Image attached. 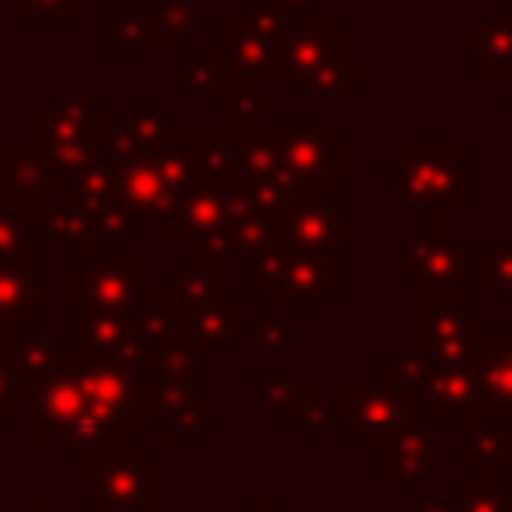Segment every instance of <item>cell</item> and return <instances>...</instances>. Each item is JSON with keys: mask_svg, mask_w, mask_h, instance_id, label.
Masks as SVG:
<instances>
[{"mask_svg": "<svg viewBox=\"0 0 512 512\" xmlns=\"http://www.w3.org/2000/svg\"><path fill=\"white\" fill-rule=\"evenodd\" d=\"M380 188H388L400 204H472V152L468 148H440L432 132H420L416 144L400 148L388 168L376 172Z\"/></svg>", "mask_w": 512, "mask_h": 512, "instance_id": "obj_1", "label": "cell"}, {"mask_svg": "<svg viewBox=\"0 0 512 512\" xmlns=\"http://www.w3.org/2000/svg\"><path fill=\"white\" fill-rule=\"evenodd\" d=\"M104 120H108V96L104 92H72V96H60L52 108L36 112L32 148L48 160L60 192L100 152Z\"/></svg>", "mask_w": 512, "mask_h": 512, "instance_id": "obj_2", "label": "cell"}, {"mask_svg": "<svg viewBox=\"0 0 512 512\" xmlns=\"http://www.w3.org/2000/svg\"><path fill=\"white\" fill-rule=\"evenodd\" d=\"M340 408H344L340 436H344L348 444H356L364 460H372L376 448H380L392 432L416 424V416H420L424 404H420V392H416V388L396 384L392 376H384V372L372 364V368L360 372L356 384H348V388L340 392Z\"/></svg>", "mask_w": 512, "mask_h": 512, "instance_id": "obj_3", "label": "cell"}, {"mask_svg": "<svg viewBox=\"0 0 512 512\" xmlns=\"http://www.w3.org/2000/svg\"><path fill=\"white\" fill-rule=\"evenodd\" d=\"M144 264L124 256V248L108 240L72 244V280H68V312L84 308H136L144 300Z\"/></svg>", "mask_w": 512, "mask_h": 512, "instance_id": "obj_4", "label": "cell"}, {"mask_svg": "<svg viewBox=\"0 0 512 512\" xmlns=\"http://www.w3.org/2000/svg\"><path fill=\"white\" fill-rule=\"evenodd\" d=\"M264 132L276 148V160H280L284 176L296 188L340 176L344 136L336 128H328V120L320 112H276Z\"/></svg>", "mask_w": 512, "mask_h": 512, "instance_id": "obj_5", "label": "cell"}, {"mask_svg": "<svg viewBox=\"0 0 512 512\" xmlns=\"http://www.w3.org/2000/svg\"><path fill=\"white\" fill-rule=\"evenodd\" d=\"M80 388H84L88 412H96L104 420H116L124 428L128 424H156L144 364L124 356V352H108L96 360L80 356Z\"/></svg>", "mask_w": 512, "mask_h": 512, "instance_id": "obj_6", "label": "cell"}, {"mask_svg": "<svg viewBox=\"0 0 512 512\" xmlns=\"http://www.w3.org/2000/svg\"><path fill=\"white\" fill-rule=\"evenodd\" d=\"M276 240L288 248L344 252V192L340 176L296 188L272 216Z\"/></svg>", "mask_w": 512, "mask_h": 512, "instance_id": "obj_7", "label": "cell"}, {"mask_svg": "<svg viewBox=\"0 0 512 512\" xmlns=\"http://www.w3.org/2000/svg\"><path fill=\"white\" fill-rule=\"evenodd\" d=\"M88 512H164V464L152 456L92 460Z\"/></svg>", "mask_w": 512, "mask_h": 512, "instance_id": "obj_8", "label": "cell"}, {"mask_svg": "<svg viewBox=\"0 0 512 512\" xmlns=\"http://www.w3.org/2000/svg\"><path fill=\"white\" fill-rule=\"evenodd\" d=\"M480 276V260L472 256V244L452 236H432L412 268L416 300H472V280Z\"/></svg>", "mask_w": 512, "mask_h": 512, "instance_id": "obj_9", "label": "cell"}, {"mask_svg": "<svg viewBox=\"0 0 512 512\" xmlns=\"http://www.w3.org/2000/svg\"><path fill=\"white\" fill-rule=\"evenodd\" d=\"M472 300H416V348L440 364H460L476 348Z\"/></svg>", "mask_w": 512, "mask_h": 512, "instance_id": "obj_10", "label": "cell"}, {"mask_svg": "<svg viewBox=\"0 0 512 512\" xmlns=\"http://www.w3.org/2000/svg\"><path fill=\"white\" fill-rule=\"evenodd\" d=\"M84 412H88V404H84V388H80V356L68 348L32 404V440H40V444L64 440L68 428Z\"/></svg>", "mask_w": 512, "mask_h": 512, "instance_id": "obj_11", "label": "cell"}, {"mask_svg": "<svg viewBox=\"0 0 512 512\" xmlns=\"http://www.w3.org/2000/svg\"><path fill=\"white\" fill-rule=\"evenodd\" d=\"M420 404L432 412L436 424H496V416L480 404L476 388H472V372H468V360L460 364H432L428 380L420 384ZM504 424V420H500Z\"/></svg>", "mask_w": 512, "mask_h": 512, "instance_id": "obj_12", "label": "cell"}, {"mask_svg": "<svg viewBox=\"0 0 512 512\" xmlns=\"http://www.w3.org/2000/svg\"><path fill=\"white\" fill-rule=\"evenodd\" d=\"M344 292V252L292 248L288 260V308L292 316H324L328 300Z\"/></svg>", "mask_w": 512, "mask_h": 512, "instance_id": "obj_13", "label": "cell"}, {"mask_svg": "<svg viewBox=\"0 0 512 512\" xmlns=\"http://www.w3.org/2000/svg\"><path fill=\"white\" fill-rule=\"evenodd\" d=\"M432 460H436V428H428V424H420V420L408 424V428H400V432H392V436L376 448V456H372L376 472H380L384 480H392L404 500L420 492V484H424L428 472H432Z\"/></svg>", "mask_w": 512, "mask_h": 512, "instance_id": "obj_14", "label": "cell"}, {"mask_svg": "<svg viewBox=\"0 0 512 512\" xmlns=\"http://www.w3.org/2000/svg\"><path fill=\"white\" fill-rule=\"evenodd\" d=\"M344 56V24L340 20H304L284 40H276V68L272 76L296 84L316 68Z\"/></svg>", "mask_w": 512, "mask_h": 512, "instance_id": "obj_15", "label": "cell"}, {"mask_svg": "<svg viewBox=\"0 0 512 512\" xmlns=\"http://www.w3.org/2000/svg\"><path fill=\"white\" fill-rule=\"evenodd\" d=\"M212 48H216L212 60H216L220 76H248V80H256V76H272V68H276V40L268 32L236 20V16L216 20Z\"/></svg>", "mask_w": 512, "mask_h": 512, "instance_id": "obj_16", "label": "cell"}, {"mask_svg": "<svg viewBox=\"0 0 512 512\" xmlns=\"http://www.w3.org/2000/svg\"><path fill=\"white\" fill-rule=\"evenodd\" d=\"M116 200L144 224H164L180 200V192L164 180L160 164L152 156L116 164Z\"/></svg>", "mask_w": 512, "mask_h": 512, "instance_id": "obj_17", "label": "cell"}, {"mask_svg": "<svg viewBox=\"0 0 512 512\" xmlns=\"http://www.w3.org/2000/svg\"><path fill=\"white\" fill-rule=\"evenodd\" d=\"M232 220V204H228V188L220 184H192L180 192L172 216L160 224V240L180 244V240H200L204 232H212L216 224Z\"/></svg>", "mask_w": 512, "mask_h": 512, "instance_id": "obj_18", "label": "cell"}, {"mask_svg": "<svg viewBox=\"0 0 512 512\" xmlns=\"http://www.w3.org/2000/svg\"><path fill=\"white\" fill-rule=\"evenodd\" d=\"M48 160L36 148H0V200L20 208H44L56 196Z\"/></svg>", "mask_w": 512, "mask_h": 512, "instance_id": "obj_19", "label": "cell"}, {"mask_svg": "<svg viewBox=\"0 0 512 512\" xmlns=\"http://www.w3.org/2000/svg\"><path fill=\"white\" fill-rule=\"evenodd\" d=\"M468 372H472V388H476L480 404L496 420L512 424V360L500 352L496 332H480L476 336V348L468 356Z\"/></svg>", "mask_w": 512, "mask_h": 512, "instance_id": "obj_20", "label": "cell"}, {"mask_svg": "<svg viewBox=\"0 0 512 512\" xmlns=\"http://www.w3.org/2000/svg\"><path fill=\"white\" fill-rule=\"evenodd\" d=\"M468 72L512 76V4H492L484 20L468 28Z\"/></svg>", "mask_w": 512, "mask_h": 512, "instance_id": "obj_21", "label": "cell"}, {"mask_svg": "<svg viewBox=\"0 0 512 512\" xmlns=\"http://www.w3.org/2000/svg\"><path fill=\"white\" fill-rule=\"evenodd\" d=\"M64 448H68V460H76V464L144 456V444H140V440H128L124 424L104 420V416H96V412H84V416H80V420L68 428Z\"/></svg>", "mask_w": 512, "mask_h": 512, "instance_id": "obj_22", "label": "cell"}, {"mask_svg": "<svg viewBox=\"0 0 512 512\" xmlns=\"http://www.w3.org/2000/svg\"><path fill=\"white\" fill-rule=\"evenodd\" d=\"M252 392L264 404L272 424H304L328 400V392L320 384L300 388L284 372H272V368H252Z\"/></svg>", "mask_w": 512, "mask_h": 512, "instance_id": "obj_23", "label": "cell"}, {"mask_svg": "<svg viewBox=\"0 0 512 512\" xmlns=\"http://www.w3.org/2000/svg\"><path fill=\"white\" fill-rule=\"evenodd\" d=\"M132 332H136L132 308H84V312H72L68 348L84 360H96V356L116 352Z\"/></svg>", "mask_w": 512, "mask_h": 512, "instance_id": "obj_24", "label": "cell"}, {"mask_svg": "<svg viewBox=\"0 0 512 512\" xmlns=\"http://www.w3.org/2000/svg\"><path fill=\"white\" fill-rule=\"evenodd\" d=\"M52 292H56V280L44 272L0 268V332L8 336L36 332V300Z\"/></svg>", "mask_w": 512, "mask_h": 512, "instance_id": "obj_25", "label": "cell"}, {"mask_svg": "<svg viewBox=\"0 0 512 512\" xmlns=\"http://www.w3.org/2000/svg\"><path fill=\"white\" fill-rule=\"evenodd\" d=\"M156 44L152 4H108L104 8V56L108 60H144Z\"/></svg>", "mask_w": 512, "mask_h": 512, "instance_id": "obj_26", "label": "cell"}, {"mask_svg": "<svg viewBox=\"0 0 512 512\" xmlns=\"http://www.w3.org/2000/svg\"><path fill=\"white\" fill-rule=\"evenodd\" d=\"M60 360H64V352L56 348V340H48V336H40V332L12 336V372H16V384H20L24 408L36 404L44 380L56 372Z\"/></svg>", "mask_w": 512, "mask_h": 512, "instance_id": "obj_27", "label": "cell"}, {"mask_svg": "<svg viewBox=\"0 0 512 512\" xmlns=\"http://www.w3.org/2000/svg\"><path fill=\"white\" fill-rule=\"evenodd\" d=\"M36 216V236H40V244H80V240H96V232H100V224H96V212L92 208H84V204H76L72 196L68 200H48L44 208H36L32 212Z\"/></svg>", "mask_w": 512, "mask_h": 512, "instance_id": "obj_28", "label": "cell"}, {"mask_svg": "<svg viewBox=\"0 0 512 512\" xmlns=\"http://www.w3.org/2000/svg\"><path fill=\"white\" fill-rule=\"evenodd\" d=\"M144 380L164 384V380H200V340L192 332L168 336V340H148L144 352Z\"/></svg>", "mask_w": 512, "mask_h": 512, "instance_id": "obj_29", "label": "cell"}, {"mask_svg": "<svg viewBox=\"0 0 512 512\" xmlns=\"http://www.w3.org/2000/svg\"><path fill=\"white\" fill-rule=\"evenodd\" d=\"M120 116H124V124H128V132L136 136V144H140L144 156H152L160 144H168V140L180 132V116L168 112L164 100L152 96V92H136V96H128Z\"/></svg>", "mask_w": 512, "mask_h": 512, "instance_id": "obj_30", "label": "cell"}, {"mask_svg": "<svg viewBox=\"0 0 512 512\" xmlns=\"http://www.w3.org/2000/svg\"><path fill=\"white\" fill-rule=\"evenodd\" d=\"M192 160H196V180L200 184H236V132H184Z\"/></svg>", "mask_w": 512, "mask_h": 512, "instance_id": "obj_31", "label": "cell"}, {"mask_svg": "<svg viewBox=\"0 0 512 512\" xmlns=\"http://www.w3.org/2000/svg\"><path fill=\"white\" fill-rule=\"evenodd\" d=\"M220 292V284H216V260H208V256H184L180 264H176V272L172 276H164L160 280V296H168L176 308H184V312H192V308H200L204 300H212Z\"/></svg>", "mask_w": 512, "mask_h": 512, "instance_id": "obj_32", "label": "cell"}, {"mask_svg": "<svg viewBox=\"0 0 512 512\" xmlns=\"http://www.w3.org/2000/svg\"><path fill=\"white\" fill-rule=\"evenodd\" d=\"M36 244H40V236H36L32 208L0 200V268L36 272Z\"/></svg>", "mask_w": 512, "mask_h": 512, "instance_id": "obj_33", "label": "cell"}, {"mask_svg": "<svg viewBox=\"0 0 512 512\" xmlns=\"http://www.w3.org/2000/svg\"><path fill=\"white\" fill-rule=\"evenodd\" d=\"M452 500L460 512H512V488L492 468H468L452 480Z\"/></svg>", "mask_w": 512, "mask_h": 512, "instance_id": "obj_34", "label": "cell"}, {"mask_svg": "<svg viewBox=\"0 0 512 512\" xmlns=\"http://www.w3.org/2000/svg\"><path fill=\"white\" fill-rule=\"evenodd\" d=\"M188 332L220 352L236 348V296L232 292H216L212 300H204L200 308L188 312Z\"/></svg>", "mask_w": 512, "mask_h": 512, "instance_id": "obj_35", "label": "cell"}, {"mask_svg": "<svg viewBox=\"0 0 512 512\" xmlns=\"http://www.w3.org/2000/svg\"><path fill=\"white\" fill-rule=\"evenodd\" d=\"M360 88H364V64L356 56H336L332 64L316 68L312 76L288 84L292 96H324V100H332V96H360Z\"/></svg>", "mask_w": 512, "mask_h": 512, "instance_id": "obj_36", "label": "cell"}, {"mask_svg": "<svg viewBox=\"0 0 512 512\" xmlns=\"http://www.w3.org/2000/svg\"><path fill=\"white\" fill-rule=\"evenodd\" d=\"M508 424H476L468 436H460L452 444V460L468 464V468H492L500 460H508Z\"/></svg>", "mask_w": 512, "mask_h": 512, "instance_id": "obj_37", "label": "cell"}, {"mask_svg": "<svg viewBox=\"0 0 512 512\" xmlns=\"http://www.w3.org/2000/svg\"><path fill=\"white\" fill-rule=\"evenodd\" d=\"M68 196H72L76 204L92 208V212L104 208V204H112V200H116V164L96 152V156L76 172V180L68 184Z\"/></svg>", "mask_w": 512, "mask_h": 512, "instance_id": "obj_38", "label": "cell"}, {"mask_svg": "<svg viewBox=\"0 0 512 512\" xmlns=\"http://www.w3.org/2000/svg\"><path fill=\"white\" fill-rule=\"evenodd\" d=\"M132 324H136V332L144 340H168V336L188 332V312L176 308L168 296H144L132 308Z\"/></svg>", "mask_w": 512, "mask_h": 512, "instance_id": "obj_39", "label": "cell"}, {"mask_svg": "<svg viewBox=\"0 0 512 512\" xmlns=\"http://www.w3.org/2000/svg\"><path fill=\"white\" fill-rule=\"evenodd\" d=\"M288 260L292 248L272 240L268 248L252 252V296H288Z\"/></svg>", "mask_w": 512, "mask_h": 512, "instance_id": "obj_40", "label": "cell"}, {"mask_svg": "<svg viewBox=\"0 0 512 512\" xmlns=\"http://www.w3.org/2000/svg\"><path fill=\"white\" fill-rule=\"evenodd\" d=\"M156 40H188L200 32V0H156L152 4Z\"/></svg>", "mask_w": 512, "mask_h": 512, "instance_id": "obj_41", "label": "cell"}, {"mask_svg": "<svg viewBox=\"0 0 512 512\" xmlns=\"http://www.w3.org/2000/svg\"><path fill=\"white\" fill-rule=\"evenodd\" d=\"M432 364H436V360H432L424 348H384L380 360H376V368H380L384 376H392L396 384L416 388V392H420V384L428 380Z\"/></svg>", "mask_w": 512, "mask_h": 512, "instance_id": "obj_42", "label": "cell"}, {"mask_svg": "<svg viewBox=\"0 0 512 512\" xmlns=\"http://www.w3.org/2000/svg\"><path fill=\"white\" fill-rule=\"evenodd\" d=\"M216 404H208V400H192V404H184V408H176V412H168L164 420H160V436L168 440V444H176V440H192L196 432H204L208 424H216Z\"/></svg>", "mask_w": 512, "mask_h": 512, "instance_id": "obj_43", "label": "cell"}, {"mask_svg": "<svg viewBox=\"0 0 512 512\" xmlns=\"http://www.w3.org/2000/svg\"><path fill=\"white\" fill-rule=\"evenodd\" d=\"M220 84H224V76H220L216 60L192 56V60L180 64V76H176V92H180V96H216Z\"/></svg>", "mask_w": 512, "mask_h": 512, "instance_id": "obj_44", "label": "cell"}, {"mask_svg": "<svg viewBox=\"0 0 512 512\" xmlns=\"http://www.w3.org/2000/svg\"><path fill=\"white\" fill-rule=\"evenodd\" d=\"M24 400H20V384L12 372V336L0 332V424H12L20 416Z\"/></svg>", "mask_w": 512, "mask_h": 512, "instance_id": "obj_45", "label": "cell"}, {"mask_svg": "<svg viewBox=\"0 0 512 512\" xmlns=\"http://www.w3.org/2000/svg\"><path fill=\"white\" fill-rule=\"evenodd\" d=\"M480 276L488 280L492 300L512 296V244H492L488 256L480 260Z\"/></svg>", "mask_w": 512, "mask_h": 512, "instance_id": "obj_46", "label": "cell"}, {"mask_svg": "<svg viewBox=\"0 0 512 512\" xmlns=\"http://www.w3.org/2000/svg\"><path fill=\"white\" fill-rule=\"evenodd\" d=\"M88 0H16L12 16L16 24H32V20H56V24H68L76 16V8H84Z\"/></svg>", "mask_w": 512, "mask_h": 512, "instance_id": "obj_47", "label": "cell"}, {"mask_svg": "<svg viewBox=\"0 0 512 512\" xmlns=\"http://www.w3.org/2000/svg\"><path fill=\"white\" fill-rule=\"evenodd\" d=\"M232 228H236V248L240 256H252L260 248H268L276 240V224L272 216H232Z\"/></svg>", "mask_w": 512, "mask_h": 512, "instance_id": "obj_48", "label": "cell"}, {"mask_svg": "<svg viewBox=\"0 0 512 512\" xmlns=\"http://www.w3.org/2000/svg\"><path fill=\"white\" fill-rule=\"evenodd\" d=\"M288 332H292V324L284 316H272V312H256L248 320V336H252L256 352H280L288 344Z\"/></svg>", "mask_w": 512, "mask_h": 512, "instance_id": "obj_49", "label": "cell"}, {"mask_svg": "<svg viewBox=\"0 0 512 512\" xmlns=\"http://www.w3.org/2000/svg\"><path fill=\"white\" fill-rule=\"evenodd\" d=\"M196 252L200 256H208V260H228V256H240V248H236V228H232V220H224V224H216L212 232H204L200 240H196Z\"/></svg>", "mask_w": 512, "mask_h": 512, "instance_id": "obj_50", "label": "cell"}, {"mask_svg": "<svg viewBox=\"0 0 512 512\" xmlns=\"http://www.w3.org/2000/svg\"><path fill=\"white\" fill-rule=\"evenodd\" d=\"M340 420H344L340 400H336V404H332V400H324V404H320V408H316V412L304 420V436H308L312 444H320V440L328 436V428H332V424H340Z\"/></svg>", "mask_w": 512, "mask_h": 512, "instance_id": "obj_51", "label": "cell"}, {"mask_svg": "<svg viewBox=\"0 0 512 512\" xmlns=\"http://www.w3.org/2000/svg\"><path fill=\"white\" fill-rule=\"evenodd\" d=\"M248 512H296V508H292V500H288V496H280V492H268V496H256Z\"/></svg>", "mask_w": 512, "mask_h": 512, "instance_id": "obj_52", "label": "cell"}, {"mask_svg": "<svg viewBox=\"0 0 512 512\" xmlns=\"http://www.w3.org/2000/svg\"><path fill=\"white\" fill-rule=\"evenodd\" d=\"M416 512H460V508H456V500H452V492H448V496H424V500L416 504Z\"/></svg>", "mask_w": 512, "mask_h": 512, "instance_id": "obj_53", "label": "cell"}, {"mask_svg": "<svg viewBox=\"0 0 512 512\" xmlns=\"http://www.w3.org/2000/svg\"><path fill=\"white\" fill-rule=\"evenodd\" d=\"M28 512H60V508H56V500H52L48 492H36V496H32V508H28Z\"/></svg>", "mask_w": 512, "mask_h": 512, "instance_id": "obj_54", "label": "cell"}, {"mask_svg": "<svg viewBox=\"0 0 512 512\" xmlns=\"http://www.w3.org/2000/svg\"><path fill=\"white\" fill-rule=\"evenodd\" d=\"M496 340H500V352H504V356H508V360H512V316H508V320H504V328H500V332H496Z\"/></svg>", "mask_w": 512, "mask_h": 512, "instance_id": "obj_55", "label": "cell"}, {"mask_svg": "<svg viewBox=\"0 0 512 512\" xmlns=\"http://www.w3.org/2000/svg\"><path fill=\"white\" fill-rule=\"evenodd\" d=\"M276 4H288V8H300V12H312V8H320L324 0H276Z\"/></svg>", "mask_w": 512, "mask_h": 512, "instance_id": "obj_56", "label": "cell"}, {"mask_svg": "<svg viewBox=\"0 0 512 512\" xmlns=\"http://www.w3.org/2000/svg\"><path fill=\"white\" fill-rule=\"evenodd\" d=\"M416 4H424V8H428V4H452V8H460V4H468V0H416Z\"/></svg>", "mask_w": 512, "mask_h": 512, "instance_id": "obj_57", "label": "cell"}, {"mask_svg": "<svg viewBox=\"0 0 512 512\" xmlns=\"http://www.w3.org/2000/svg\"><path fill=\"white\" fill-rule=\"evenodd\" d=\"M504 112H512V76H508V96H504Z\"/></svg>", "mask_w": 512, "mask_h": 512, "instance_id": "obj_58", "label": "cell"}, {"mask_svg": "<svg viewBox=\"0 0 512 512\" xmlns=\"http://www.w3.org/2000/svg\"><path fill=\"white\" fill-rule=\"evenodd\" d=\"M364 4H368V8H376V4H380V0H364Z\"/></svg>", "mask_w": 512, "mask_h": 512, "instance_id": "obj_59", "label": "cell"}]
</instances>
